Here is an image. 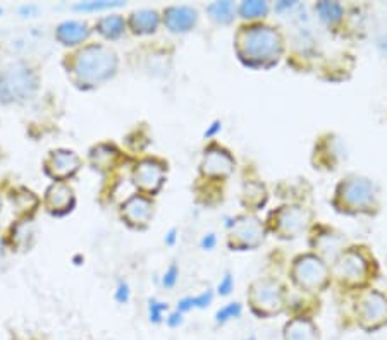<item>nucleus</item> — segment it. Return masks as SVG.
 Listing matches in <instances>:
<instances>
[{
	"instance_id": "3",
	"label": "nucleus",
	"mask_w": 387,
	"mask_h": 340,
	"mask_svg": "<svg viewBox=\"0 0 387 340\" xmlns=\"http://www.w3.org/2000/svg\"><path fill=\"white\" fill-rule=\"evenodd\" d=\"M36 89V76L29 67L13 64L0 73V102H21Z\"/></svg>"
},
{
	"instance_id": "29",
	"label": "nucleus",
	"mask_w": 387,
	"mask_h": 340,
	"mask_svg": "<svg viewBox=\"0 0 387 340\" xmlns=\"http://www.w3.org/2000/svg\"><path fill=\"white\" fill-rule=\"evenodd\" d=\"M178 275H179L178 267H176V265H172V267L169 268L167 272H165V275H164V286L165 287H172V286H174L176 280H178Z\"/></svg>"
},
{
	"instance_id": "6",
	"label": "nucleus",
	"mask_w": 387,
	"mask_h": 340,
	"mask_svg": "<svg viewBox=\"0 0 387 340\" xmlns=\"http://www.w3.org/2000/svg\"><path fill=\"white\" fill-rule=\"evenodd\" d=\"M264 227L262 222L255 216L243 215L232 222L231 230V244L241 249L258 248L264 241Z\"/></svg>"
},
{
	"instance_id": "35",
	"label": "nucleus",
	"mask_w": 387,
	"mask_h": 340,
	"mask_svg": "<svg viewBox=\"0 0 387 340\" xmlns=\"http://www.w3.org/2000/svg\"><path fill=\"white\" fill-rule=\"evenodd\" d=\"M248 340H255V339H253V337H250V339H248Z\"/></svg>"
},
{
	"instance_id": "20",
	"label": "nucleus",
	"mask_w": 387,
	"mask_h": 340,
	"mask_svg": "<svg viewBox=\"0 0 387 340\" xmlns=\"http://www.w3.org/2000/svg\"><path fill=\"white\" fill-rule=\"evenodd\" d=\"M124 20L121 16H107L99 22V33L105 38L115 40L124 33Z\"/></svg>"
},
{
	"instance_id": "1",
	"label": "nucleus",
	"mask_w": 387,
	"mask_h": 340,
	"mask_svg": "<svg viewBox=\"0 0 387 340\" xmlns=\"http://www.w3.org/2000/svg\"><path fill=\"white\" fill-rule=\"evenodd\" d=\"M236 48L248 66H270L277 62L283 52V38L270 26L255 24L243 28L236 38Z\"/></svg>"
},
{
	"instance_id": "33",
	"label": "nucleus",
	"mask_w": 387,
	"mask_h": 340,
	"mask_svg": "<svg viewBox=\"0 0 387 340\" xmlns=\"http://www.w3.org/2000/svg\"><path fill=\"white\" fill-rule=\"evenodd\" d=\"M219 129H220V122H219V121H217V122H213V124H212V128H210L209 131H205V136H206V138L213 136V134H216V133H217V131H219Z\"/></svg>"
},
{
	"instance_id": "4",
	"label": "nucleus",
	"mask_w": 387,
	"mask_h": 340,
	"mask_svg": "<svg viewBox=\"0 0 387 340\" xmlns=\"http://www.w3.org/2000/svg\"><path fill=\"white\" fill-rule=\"evenodd\" d=\"M248 299L251 308L260 316H274L283 311L286 293L284 287L274 279H262L250 287Z\"/></svg>"
},
{
	"instance_id": "11",
	"label": "nucleus",
	"mask_w": 387,
	"mask_h": 340,
	"mask_svg": "<svg viewBox=\"0 0 387 340\" xmlns=\"http://www.w3.org/2000/svg\"><path fill=\"white\" fill-rule=\"evenodd\" d=\"M234 170V158L227 149L212 147L205 151L202 160V174L206 177H227Z\"/></svg>"
},
{
	"instance_id": "8",
	"label": "nucleus",
	"mask_w": 387,
	"mask_h": 340,
	"mask_svg": "<svg viewBox=\"0 0 387 340\" xmlns=\"http://www.w3.org/2000/svg\"><path fill=\"white\" fill-rule=\"evenodd\" d=\"M356 315H358L360 325L367 330H374V328L381 327L387 320V301L384 296L379 293H367L365 296L360 299L358 306H356Z\"/></svg>"
},
{
	"instance_id": "12",
	"label": "nucleus",
	"mask_w": 387,
	"mask_h": 340,
	"mask_svg": "<svg viewBox=\"0 0 387 340\" xmlns=\"http://www.w3.org/2000/svg\"><path fill=\"white\" fill-rule=\"evenodd\" d=\"M134 184L146 193L159 191L164 182V165L155 160H143L134 169Z\"/></svg>"
},
{
	"instance_id": "36",
	"label": "nucleus",
	"mask_w": 387,
	"mask_h": 340,
	"mask_svg": "<svg viewBox=\"0 0 387 340\" xmlns=\"http://www.w3.org/2000/svg\"><path fill=\"white\" fill-rule=\"evenodd\" d=\"M0 14H2V9H0Z\"/></svg>"
},
{
	"instance_id": "28",
	"label": "nucleus",
	"mask_w": 387,
	"mask_h": 340,
	"mask_svg": "<svg viewBox=\"0 0 387 340\" xmlns=\"http://www.w3.org/2000/svg\"><path fill=\"white\" fill-rule=\"evenodd\" d=\"M232 287H234V280H232V276L227 274L223 280H220V283L217 289H219L220 296H227V294H231Z\"/></svg>"
},
{
	"instance_id": "26",
	"label": "nucleus",
	"mask_w": 387,
	"mask_h": 340,
	"mask_svg": "<svg viewBox=\"0 0 387 340\" xmlns=\"http://www.w3.org/2000/svg\"><path fill=\"white\" fill-rule=\"evenodd\" d=\"M122 6V2H85L78 3V10H102V9H112V7Z\"/></svg>"
},
{
	"instance_id": "9",
	"label": "nucleus",
	"mask_w": 387,
	"mask_h": 340,
	"mask_svg": "<svg viewBox=\"0 0 387 340\" xmlns=\"http://www.w3.org/2000/svg\"><path fill=\"white\" fill-rule=\"evenodd\" d=\"M368 272L365 258L360 255L358 251H346L337 258L336 265H334V274L341 282L348 283V286H358L365 280Z\"/></svg>"
},
{
	"instance_id": "17",
	"label": "nucleus",
	"mask_w": 387,
	"mask_h": 340,
	"mask_svg": "<svg viewBox=\"0 0 387 340\" xmlns=\"http://www.w3.org/2000/svg\"><path fill=\"white\" fill-rule=\"evenodd\" d=\"M284 340H317V327L307 318H295L284 327Z\"/></svg>"
},
{
	"instance_id": "13",
	"label": "nucleus",
	"mask_w": 387,
	"mask_h": 340,
	"mask_svg": "<svg viewBox=\"0 0 387 340\" xmlns=\"http://www.w3.org/2000/svg\"><path fill=\"white\" fill-rule=\"evenodd\" d=\"M165 26L174 33H186L193 29L198 21V13L188 6L169 7L165 10Z\"/></svg>"
},
{
	"instance_id": "25",
	"label": "nucleus",
	"mask_w": 387,
	"mask_h": 340,
	"mask_svg": "<svg viewBox=\"0 0 387 340\" xmlns=\"http://www.w3.org/2000/svg\"><path fill=\"white\" fill-rule=\"evenodd\" d=\"M241 315V304L239 302H231V304L224 306L219 313H217L216 320L217 323H227V321L239 318Z\"/></svg>"
},
{
	"instance_id": "18",
	"label": "nucleus",
	"mask_w": 387,
	"mask_h": 340,
	"mask_svg": "<svg viewBox=\"0 0 387 340\" xmlns=\"http://www.w3.org/2000/svg\"><path fill=\"white\" fill-rule=\"evenodd\" d=\"M88 35V26H86V22L81 21H66L57 28V38L64 45H78L83 40H86Z\"/></svg>"
},
{
	"instance_id": "7",
	"label": "nucleus",
	"mask_w": 387,
	"mask_h": 340,
	"mask_svg": "<svg viewBox=\"0 0 387 340\" xmlns=\"http://www.w3.org/2000/svg\"><path fill=\"white\" fill-rule=\"evenodd\" d=\"M274 232L281 237H296L307 229L310 223V212L302 207H284L272 213Z\"/></svg>"
},
{
	"instance_id": "14",
	"label": "nucleus",
	"mask_w": 387,
	"mask_h": 340,
	"mask_svg": "<svg viewBox=\"0 0 387 340\" xmlns=\"http://www.w3.org/2000/svg\"><path fill=\"white\" fill-rule=\"evenodd\" d=\"M153 215V207L145 196H131L122 205V216L131 226H146Z\"/></svg>"
},
{
	"instance_id": "30",
	"label": "nucleus",
	"mask_w": 387,
	"mask_h": 340,
	"mask_svg": "<svg viewBox=\"0 0 387 340\" xmlns=\"http://www.w3.org/2000/svg\"><path fill=\"white\" fill-rule=\"evenodd\" d=\"M115 299H118L119 302H127V299H129V287H127L126 283L119 286L118 293H115Z\"/></svg>"
},
{
	"instance_id": "21",
	"label": "nucleus",
	"mask_w": 387,
	"mask_h": 340,
	"mask_svg": "<svg viewBox=\"0 0 387 340\" xmlns=\"http://www.w3.org/2000/svg\"><path fill=\"white\" fill-rule=\"evenodd\" d=\"M206 10L210 13L212 20L219 22H229L232 21V17H234L236 7L232 2H216V3H210V6L206 7Z\"/></svg>"
},
{
	"instance_id": "16",
	"label": "nucleus",
	"mask_w": 387,
	"mask_h": 340,
	"mask_svg": "<svg viewBox=\"0 0 387 340\" xmlns=\"http://www.w3.org/2000/svg\"><path fill=\"white\" fill-rule=\"evenodd\" d=\"M47 203L54 213H64L71 210L74 203L73 191H71L69 186L57 182V184L50 186V189L47 191Z\"/></svg>"
},
{
	"instance_id": "10",
	"label": "nucleus",
	"mask_w": 387,
	"mask_h": 340,
	"mask_svg": "<svg viewBox=\"0 0 387 340\" xmlns=\"http://www.w3.org/2000/svg\"><path fill=\"white\" fill-rule=\"evenodd\" d=\"M337 198L343 200V205L346 203L348 207H351V210L358 212L372 203L374 193H372L370 182L365 181V179L355 177L339 186Z\"/></svg>"
},
{
	"instance_id": "32",
	"label": "nucleus",
	"mask_w": 387,
	"mask_h": 340,
	"mask_svg": "<svg viewBox=\"0 0 387 340\" xmlns=\"http://www.w3.org/2000/svg\"><path fill=\"white\" fill-rule=\"evenodd\" d=\"M181 323H183V315L179 311L172 313V315L167 318L169 327H178V325H181Z\"/></svg>"
},
{
	"instance_id": "34",
	"label": "nucleus",
	"mask_w": 387,
	"mask_h": 340,
	"mask_svg": "<svg viewBox=\"0 0 387 340\" xmlns=\"http://www.w3.org/2000/svg\"><path fill=\"white\" fill-rule=\"evenodd\" d=\"M165 242H167V244H174L176 242V230H171V232L167 234V239H165Z\"/></svg>"
},
{
	"instance_id": "27",
	"label": "nucleus",
	"mask_w": 387,
	"mask_h": 340,
	"mask_svg": "<svg viewBox=\"0 0 387 340\" xmlns=\"http://www.w3.org/2000/svg\"><path fill=\"white\" fill-rule=\"evenodd\" d=\"M148 309H150V320H152L153 323H160V320H162V313L167 309V304L152 299L148 304Z\"/></svg>"
},
{
	"instance_id": "15",
	"label": "nucleus",
	"mask_w": 387,
	"mask_h": 340,
	"mask_svg": "<svg viewBox=\"0 0 387 340\" xmlns=\"http://www.w3.org/2000/svg\"><path fill=\"white\" fill-rule=\"evenodd\" d=\"M78 169H80V158L73 151L59 149V151L52 153L50 162H48V172H50L52 177L66 179L73 175Z\"/></svg>"
},
{
	"instance_id": "31",
	"label": "nucleus",
	"mask_w": 387,
	"mask_h": 340,
	"mask_svg": "<svg viewBox=\"0 0 387 340\" xmlns=\"http://www.w3.org/2000/svg\"><path fill=\"white\" fill-rule=\"evenodd\" d=\"M216 242H217L216 235L209 234V235H205L204 239H202V248H204V249H212L213 246H216Z\"/></svg>"
},
{
	"instance_id": "19",
	"label": "nucleus",
	"mask_w": 387,
	"mask_h": 340,
	"mask_svg": "<svg viewBox=\"0 0 387 340\" xmlns=\"http://www.w3.org/2000/svg\"><path fill=\"white\" fill-rule=\"evenodd\" d=\"M131 29H133L136 35H148V33H153L159 26V14L155 10H138L131 16Z\"/></svg>"
},
{
	"instance_id": "22",
	"label": "nucleus",
	"mask_w": 387,
	"mask_h": 340,
	"mask_svg": "<svg viewBox=\"0 0 387 340\" xmlns=\"http://www.w3.org/2000/svg\"><path fill=\"white\" fill-rule=\"evenodd\" d=\"M315 9L321 14V20L329 22V24H334L343 17V7L337 2H321L317 3Z\"/></svg>"
},
{
	"instance_id": "2",
	"label": "nucleus",
	"mask_w": 387,
	"mask_h": 340,
	"mask_svg": "<svg viewBox=\"0 0 387 340\" xmlns=\"http://www.w3.org/2000/svg\"><path fill=\"white\" fill-rule=\"evenodd\" d=\"M118 69V57L111 48L90 45L83 48L74 61V74L85 84H99L108 80Z\"/></svg>"
},
{
	"instance_id": "24",
	"label": "nucleus",
	"mask_w": 387,
	"mask_h": 340,
	"mask_svg": "<svg viewBox=\"0 0 387 340\" xmlns=\"http://www.w3.org/2000/svg\"><path fill=\"white\" fill-rule=\"evenodd\" d=\"M269 13V6L267 2H258V0H250V2H243L239 7V14L243 17H264Z\"/></svg>"
},
{
	"instance_id": "23",
	"label": "nucleus",
	"mask_w": 387,
	"mask_h": 340,
	"mask_svg": "<svg viewBox=\"0 0 387 340\" xmlns=\"http://www.w3.org/2000/svg\"><path fill=\"white\" fill-rule=\"evenodd\" d=\"M212 293L210 290H206V293L200 294V296L197 297H184L183 301H179L178 304V311L184 313V311H190V309L193 308H206V306L212 302Z\"/></svg>"
},
{
	"instance_id": "5",
	"label": "nucleus",
	"mask_w": 387,
	"mask_h": 340,
	"mask_svg": "<svg viewBox=\"0 0 387 340\" xmlns=\"http://www.w3.org/2000/svg\"><path fill=\"white\" fill-rule=\"evenodd\" d=\"M293 279L302 289L318 290L329 280V268L318 256H300L293 265Z\"/></svg>"
}]
</instances>
